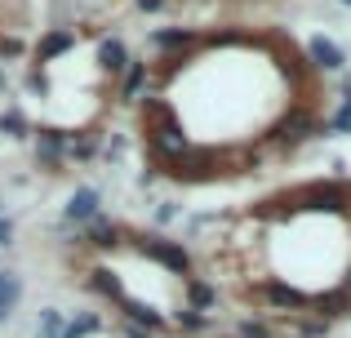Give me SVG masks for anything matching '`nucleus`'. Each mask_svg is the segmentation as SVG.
I'll return each mask as SVG.
<instances>
[{"label":"nucleus","instance_id":"nucleus-1","mask_svg":"<svg viewBox=\"0 0 351 338\" xmlns=\"http://www.w3.org/2000/svg\"><path fill=\"white\" fill-rule=\"evenodd\" d=\"M302 205L298 209H311V214H343L347 209V187L343 182H311V187L298 191Z\"/></svg>","mask_w":351,"mask_h":338},{"label":"nucleus","instance_id":"nucleus-6","mask_svg":"<svg viewBox=\"0 0 351 338\" xmlns=\"http://www.w3.org/2000/svg\"><path fill=\"white\" fill-rule=\"evenodd\" d=\"M62 152H67L62 134H58V130H40V143H36V156H40V165H58Z\"/></svg>","mask_w":351,"mask_h":338},{"label":"nucleus","instance_id":"nucleus-13","mask_svg":"<svg viewBox=\"0 0 351 338\" xmlns=\"http://www.w3.org/2000/svg\"><path fill=\"white\" fill-rule=\"evenodd\" d=\"M18 294H23V285H18V276H14V271H0V307H5V312H9V307L18 303Z\"/></svg>","mask_w":351,"mask_h":338},{"label":"nucleus","instance_id":"nucleus-27","mask_svg":"<svg viewBox=\"0 0 351 338\" xmlns=\"http://www.w3.org/2000/svg\"><path fill=\"white\" fill-rule=\"evenodd\" d=\"M343 5H351V0H343Z\"/></svg>","mask_w":351,"mask_h":338},{"label":"nucleus","instance_id":"nucleus-17","mask_svg":"<svg viewBox=\"0 0 351 338\" xmlns=\"http://www.w3.org/2000/svg\"><path fill=\"white\" fill-rule=\"evenodd\" d=\"M36 334H40V338H62V316L58 312H45L40 325H36Z\"/></svg>","mask_w":351,"mask_h":338},{"label":"nucleus","instance_id":"nucleus-26","mask_svg":"<svg viewBox=\"0 0 351 338\" xmlns=\"http://www.w3.org/2000/svg\"><path fill=\"white\" fill-rule=\"evenodd\" d=\"M5 316H9V312H5V307H0V321H5Z\"/></svg>","mask_w":351,"mask_h":338},{"label":"nucleus","instance_id":"nucleus-22","mask_svg":"<svg viewBox=\"0 0 351 338\" xmlns=\"http://www.w3.org/2000/svg\"><path fill=\"white\" fill-rule=\"evenodd\" d=\"M14 241V223H9V218H0V245H9Z\"/></svg>","mask_w":351,"mask_h":338},{"label":"nucleus","instance_id":"nucleus-25","mask_svg":"<svg viewBox=\"0 0 351 338\" xmlns=\"http://www.w3.org/2000/svg\"><path fill=\"white\" fill-rule=\"evenodd\" d=\"M125 338H152V330H138V325H125Z\"/></svg>","mask_w":351,"mask_h":338},{"label":"nucleus","instance_id":"nucleus-15","mask_svg":"<svg viewBox=\"0 0 351 338\" xmlns=\"http://www.w3.org/2000/svg\"><path fill=\"white\" fill-rule=\"evenodd\" d=\"M156 45H160V49H178V45H191V32L187 27H178V32H156Z\"/></svg>","mask_w":351,"mask_h":338},{"label":"nucleus","instance_id":"nucleus-9","mask_svg":"<svg viewBox=\"0 0 351 338\" xmlns=\"http://www.w3.org/2000/svg\"><path fill=\"white\" fill-rule=\"evenodd\" d=\"M120 307H125V316H129V321L138 325V330H143V325H147V330H160V316H156L152 307L134 303V298H120Z\"/></svg>","mask_w":351,"mask_h":338},{"label":"nucleus","instance_id":"nucleus-14","mask_svg":"<svg viewBox=\"0 0 351 338\" xmlns=\"http://www.w3.org/2000/svg\"><path fill=\"white\" fill-rule=\"evenodd\" d=\"M187 298H191V312H205V307H214V289L200 285V280H191V285H187Z\"/></svg>","mask_w":351,"mask_h":338},{"label":"nucleus","instance_id":"nucleus-11","mask_svg":"<svg viewBox=\"0 0 351 338\" xmlns=\"http://www.w3.org/2000/svg\"><path fill=\"white\" fill-rule=\"evenodd\" d=\"M94 330H98V316L94 312H80L71 325H62V338H89Z\"/></svg>","mask_w":351,"mask_h":338},{"label":"nucleus","instance_id":"nucleus-7","mask_svg":"<svg viewBox=\"0 0 351 338\" xmlns=\"http://www.w3.org/2000/svg\"><path fill=\"white\" fill-rule=\"evenodd\" d=\"M71 45H76V36H71V32H49L40 45H36V58L49 62V58H58V53H67Z\"/></svg>","mask_w":351,"mask_h":338},{"label":"nucleus","instance_id":"nucleus-8","mask_svg":"<svg viewBox=\"0 0 351 338\" xmlns=\"http://www.w3.org/2000/svg\"><path fill=\"white\" fill-rule=\"evenodd\" d=\"M98 62H103L112 76H120V71H129V53L120 40H103V49H98Z\"/></svg>","mask_w":351,"mask_h":338},{"label":"nucleus","instance_id":"nucleus-20","mask_svg":"<svg viewBox=\"0 0 351 338\" xmlns=\"http://www.w3.org/2000/svg\"><path fill=\"white\" fill-rule=\"evenodd\" d=\"M240 338H276V334L267 330L263 321H245V325H240Z\"/></svg>","mask_w":351,"mask_h":338},{"label":"nucleus","instance_id":"nucleus-21","mask_svg":"<svg viewBox=\"0 0 351 338\" xmlns=\"http://www.w3.org/2000/svg\"><path fill=\"white\" fill-rule=\"evenodd\" d=\"M0 53H9V58H18V53H23V40H18V36H5V40H0Z\"/></svg>","mask_w":351,"mask_h":338},{"label":"nucleus","instance_id":"nucleus-10","mask_svg":"<svg viewBox=\"0 0 351 338\" xmlns=\"http://www.w3.org/2000/svg\"><path fill=\"white\" fill-rule=\"evenodd\" d=\"M120 227L116 223H94V232H89V245H98V250H116L120 245Z\"/></svg>","mask_w":351,"mask_h":338},{"label":"nucleus","instance_id":"nucleus-18","mask_svg":"<svg viewBox=\"0 0 351 338\" xmlns=\"http://www.w3.org/2000/svg\"><path fill=\"white\" fill-rule=\"evenodd\" d=\"M0 134H9V138H23V134H27V121H23L18 112H5V116H0Z\"/></svg>","mask_w":351,"mask_h":338},{"label":"nucleus","instance_id":"nucleus-4","mask_svg":"<svg viewBox=\"0 0 351 338\" xmlns=\"http://www.w3.org/2000/svg\"><path fill=\"white\" fill-rule=\"evenodd\" d=\"M263 294H267V303H276V307H311V298H307V294H298V289L280 285V280H267Z\"/></svg>","mask_w":351,"mask_h":338},{"label":"nucleus","instance_id":"nucleus-19","mask_svg":"<svg viewBox=\"0 0 351 338\" xmlns=\"http://www.w3.org/2000/svg\"><path fill=\"white\" fill-rule=\"evenodd\" d=\"M178 325H182V330H205L209 316H205V312H191V307H187V312L178 316Z\"/></svg>","mask_w":351,"mask_h":338},{"label":"nucleus","instance_id":"nucleus-5","mask_svg":"<svg viewBox=\"0 0 351 338\" xmlns=\"http://www.w3.org/2000/svg\"><path fill=\"white\" fill-rule=\"evenodd\" d=\"M94 214H98V191L80 187L76 196L67 200V218H71V223H85V218H94Z\"/></svg>","mask_w":351,"mask_h":338},{"label":"nucleus","instance_id":"nucleus-23","mask_svg":"<svg viewBox=\"0 0 351 338\" xmlns=\"http://www.w3.org/2000/svg\"><path fill=\"white\" fill-rule=\"evenodd\" d=\"M32 89H40V94H45V89H49V76H45V71H32Z\"/></svg>","mask_w":351,"mask_h":338},{"label":"nucleus","instance_id":"nucleus-2","mask_svg":"<svg viewBox=\"0 0 351 338\" xmlns=\"http://www.w3.org/2000/svg\"><path fill=\"white\" fill-rule=\"evenodd\" d=\"M138 254H147V258L165 263V267L178 271V276H187V271H191L187 250H182V245H173V241H165V236H143V241H138Z\"/></svg>","mask_w":351,"mask_h":338},{"label":"nucleus","instance_id":"nucleus-16","mask_svg":"<svg viewBox=\"0 0 351 338\" xmlns=\"http://www.w3.org/2000/svg\"><path fill=\"white\" fill-rule=\"evenodd\" d=\"M143 80H147V67H143V62H129V71H125V98H134L138 89H143Z\"/></svg>","mask_w":351,"mask_h":338},{"label":"nucleus","instance_id":"nucleus-24","mask_svg":"<svg viewBox=\"0 0 351 338\" xmlns=\"http://www.w3.org/2000/svg\"><path fill=\"white\" fill-rule=\"evenodd\" d=\"M160 5H165V0H138V9H143V14H156Z\"/></svg>","mask_w":351,"mask_h":338},{"label":"nucleus","instance_id":"nucleus-12","mask_svg":"<svg viewBox=\"0 0 351 338\" xmlns=\"http://www.w3.org/2000/svg\"><path fill=\"white\" fill-rule=\"evenodd\" d=\"M94 289H98V294H107V298H116V303L125 298V289H120V280H116V276H112L107 267H98V271H94Z\"/></svg>","mask_w":351,"mask_h":338},{"label":"nucleus","instance_id":"nucleus-3","mask_svg":"<svg viewBox=\"0 0 351 338\" xmlns=\"http://www.w3.org/2000/svg\"><path fill=\"white\" fill-rule=\"evenodd\" d=\"M307 53H311V62H316V67H325V71H343V62H347V53L338 49L334 40H325V36H311V40H307Z\"/></svg>","mask_w":351,"mask_h":338}]
</instances>
